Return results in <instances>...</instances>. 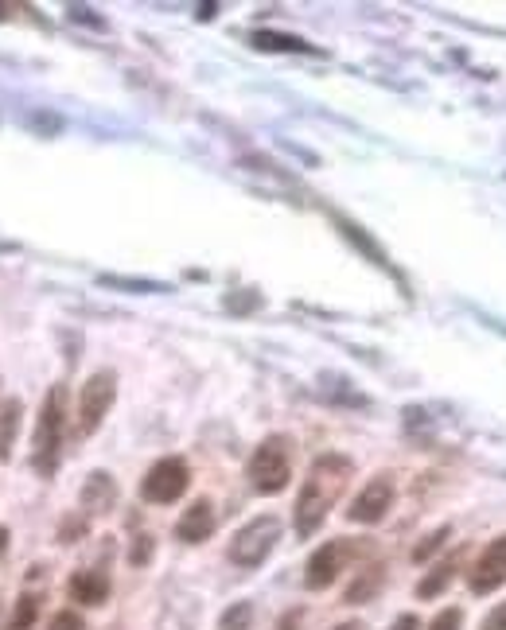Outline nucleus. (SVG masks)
<instances>
[{"label":"nucleus","mask_w":506,"mask_h":630,"mask_svg":"<svg viewBox=\"0 0 506 630\" xmlns=\"http://www.w3.org/2000/svg\"><path fill=\"white\" fill-rule=\"evenodd\" d=\"M351 459L347 455H320L304 479V487L296 494V533L312 537L324 525L327 510L339 502V494L351 483Z\"/></svg>","instance_id":"f257e3e1"},{"label":"nucleus","mask_w":506,"mask_h":630,"mask_svg":"<svg viewBox=\"0 0 506 630\" xmlns=\"http://www.w3.org/2000/svg\"><path fill=\"white\" fill-rule=\"evenodd\" d=\"M63 432H67V389L51 385L43 397V409L36 420V440H32V467L39 475H55L59 452H63Z\"/></svg>","instance_id":"f03ea898"},{"label":"nucleus","mask_w":506,"mask_h":630,"mask_svg":"<svg viewBox=\"0 0 506 630\" xmlns=\"http://www.w3.org/2000/svg\"><path fill=\"white\" fill-rule=\"evenodd\" d=\"M246 475H250V487L257 494H281V490L289 487L292 479V440L289 436H265L261 444H257V452L250 455V467H246Z\"/></svg>","instance_id":"7ed1b4c3"},{"label":"nucleus","mask_w":506,"mask_h":630,"mask_svg":"<svg viewBox=\"0 0 506 630\" xmlns=\"http://www.w3.org/2000/svg\"><path fill=\"white\" fill-rule=\"evenodd\" d=\"M277 541H281V518L261 514V518H253V522H246L234 533V541H230V560H234L238 568H261V564L269 560V553L277 549Z\"/></svg>","instance_id":"20e7f679"},{"label":"nucleus","mask_w":506,"mask_h":630,"mask_svg":"<svg viewBox=\"0 0 506 630\" xmlns=\"http://www.w3.org/2000/svg\"><path fill=\"white\" fill-rule=\"evenodd\" d=\"M117 397V374L113 370H98L90 374L82 393H78V436H94L102 428L106 413L113 409Z\"/></svg>","instance_id":"39448f33"},{"label":"nucleus","mask_w":506,"mask_h":630,"mask_svg":"<svg viewBox=\"0 0 506 630\" xmlns=\"http://www.w3.org/2000/svg\"><path fill=\"white\" fill-rule=\"evenodd\" d=\"M187 483H191L187 463H183L180 455H168V459H156L148 467V475L141 479V498L152 502V506H168V502H176L183 490H187Z\"/></svg>","instance_id":"423d86ee"},{"label":"nucleus","mask_w":506,"mask_h":630,"mask_svg":"<svg viewBox=\"0 0 506 630\" xmlns=\"http://www.w3.org/2000/svg\"><path fill=\"white\" fill-rule=\"evenodd\" d=\"M390 506H394V483H390L386 475H378V479H370V483L359 490V498L351 502L347 518L359 525H378L390 514Z\"/></svg>","instance_id":"0eeeda50"},{"label":"nucleus","mask_w":506,"mask_h":630,"mask_svg":"<svg viewBox=\"0 0 506 630\" xmlns=\"http://www.w3.org/2000/svg\"><path fill=\"white\" fill-rule=\"evenodd\" d=\"M503 584H506V533L495 537V541L479 553L475 568H471V592L491 595V592H499Z\"/></svg>","instance_id":"6e6552de"},{"label":"nucleus","mask_w":506,"mask_h":630,"mask_svg":"<svg viewBox=\"0 0 506 630\" xmlns=\"http://www.w3.org/2000/svg\"><path fill=\"white\" fill-rule=\"evenodd\" d=\"M347 541H327L320 545L312 557H308V568H304V588H312V592H324L335 584V576L343 572V560H347Z\"/></svg>","instance_id":"1a4fd4ad"},{"label":"nucleus","mask_w":506,"mask_h":630,"mask_svg":"<svg viewBox=\"0 0 506 630\" xmlns=\"http://www.w3.org/2000/svg\"><path fill=\"white\" fill-rule=\"evenodd\" d=\"M211 533H215V506H211V498H199V502H191L180 514L176 537H180L183 545H199V541H207Z\"/></svg>","instance_id":"9d476101"},{"label":"nucleus","mask_w":506,"mask_h":630,"mask_svg":"<svg viewBox=\"0 0 506 630\" xmlns=\"http://www.w3.org/2000/svg\"><path fill=\"white\" fill-rule=\"evenodd\" d=\"M74 603H86V607H102L109 599V580L106 572H74L71 584H67Z\"/></svg>","instance_id":"9b49d317"},{"label":"nucleus","mask_w":506,"mask_h":630,"mask_svg":"<svg viewBox=\"0 0 506 630\" xmlns=\"http://www.w3.org/2000/svg\"><path fill=\"white\" fill-rule=\"evenodd\" d=\"M20 417H24V401L20 397H4L0 401V463L12 459V444L20 436Z\"/></svg>","instance_id":"f8f14e48"},{"label":"nucleus","mask_w":506,"mask_h":630,"mask_svg":"<svg viewBox=\"0 0 506 630\" xmlns=\"http://www.w3.org/2000/svg\"><path fill=\"white\" fill-rule=\"evenodd\" d=\"M113 502H117V483L109 479L106 471H94V475L86 479V487H82V506H86L90 514H106Z\"/></svg>","instance_id":"ddd939ff"},{"label":"nucleus","mask_w":506,"mask_h":630,"mask_svg":"<svg viewBox=\"0 0 506 630\" xmlns=\"http://www.w3.org/2000/svg\"><path fill=\"white\" fill-rule=\"evenodd\" d=\"M253 47H261V51H304V55H316V47H308L304 39L281 32H257L253 35Z\"/></svg>","instance_id":"4468645a"},{"label":"nucleus","mask_w":506,"mask_h":630,"mask_svg":"<svg viewBox=\"0 0 506 630\" xmlns=\"http://www.w3.org/2000/svg\"><path fill=\"white\" fill-rule=\"evenodd\" d=\"M452 572H456V560H444V564H436L433 572H429V576L417 584V595H421V599H436V595L448 588Z\"/></svg>","instance_id":"2eb2a0df"},{"label":"nucleus","mask_w":506,"mask_h":630,"mask_svg":"<svg viewBox=\"0 0 506 630\" xmlns=\"http://www.w3.org/2000/svg\"><path fill=\"white\" fill-rule=\"evenodd\" d=\"M382 588V568H366L359 580L347 588V603H366V599H374Z\"/></svg>","instance_id":"dca6fc26"},{"label":"nucleus","mask_w":506,"mask_h":630,"mask_svg":"<svg viewBox=\"0 0 506 630\" xmlns=\"http://www.w3.org/2000/svg\"><path fill=\"white\" fill-rule=\"evenodd\" d=\"M36 595H20V603H16V615H12V623H8V630H28L32 623H36Z\"/></svg>","instance_id":"f3484780"},{"label":"nucleus","mask_w":506,"mask_h":630,"mask_svg":"<svg viewBox=\"0 0 506 630\" xmlns=\"http://www.w3.org/2000/svg\"><path fill=\"white\" fill-rule=\"evenodd\" d=\"M250 623H253V607H250V603H234V607L222 615L218 630H250Z\"/></svg>","instance_id":"a211bd4d"},{"label":"nucleus","mask_w":506,"mask_h":630,"mask_svg":"<svg viewBox=\"0 0 506 630\" xmlns=\"http://www.w3.org/2000/svg\"><path fill=\"white\" fill-rule=\"evenodd\" d=\"M448 537H452V529H448V525L433 529V533H429V537H425V541H421V545L413 549V560H417V564H421V560H429L436 549H444V541H448Z\"/></svg>","instance_id":"6ab92c4d"},{"label":"nucleus","mask_w":506,"mask_h":630,"mask_svg":"<svg viewBox=\"0 0 506 630\" xmlns=\"http://www.w3.org/2000/svg\"><path fill=\"white\" fill-rule=\"evenodd\" d=\"M460 623H464V615H460L456 607H444V611H440V615H436L425 630H460Z\"/></svg>","instance_id":"aec40b11"},{"label":"nucleus","mask_w":506,"mask_h":630,"mask_svg":"<svg viewBox=\"0 0 506 630\" xmlns=\"http://www.w3.org/2000/svg\"><path fill=\"white\" fill-rule=\"evenodd\" d=\"M148 557H152V537H137V541H133V549H129V560H133V564H148Z\"/></svg>","instance_id":"412c9836"},{"label":"nucleus","mask_w":506,"mask_h":630,"mask_svg":"<svg viewBox=\"0 0 506 630\" xmlns=\"http://www.w3.org/2000/svg\"><path fill=\"white\" fill-rule=\"evenodd\" d=\"M51 630H82V619H78L74 611H59V615L51 619Z\"/></svg>","instance_id":"4be33fe9"},{"label":"nucleus","mask_w":506,"mask_h":630,"mask_svg":"<svg viewBox=\"0 0 506 630\" xmlns=\"http://www.w3.org/2000/svg\"><path fill=\"white\" fill-rule=\"evenodd\" d=\"M479 630H506V603H499L495 611H487V619H483Z\"/></svg>","instance_id":"5701e85b"},{"label":"nucleus","mask_w":506,"mask_h":630,"mask_svg":"<svg viewBox=\"0 0 506 630\" xmlns=\"http://www.w3.org/2000/svg\"><path fill=\"white\" fill-rule=\"evenodd\" d=\"M390 630H417V619H413V615H398V623Z\"/></svg>","instance_id":"b1692460"},{"label":"nucleus","mask_w":506,"mask_h":630,"mask_svg":"<svg viewBox=\"0 0 506 630\" xmlns=\"http://www.w3.org/2000/svg\"><path fill=\"white\" fill-rule=\"evenodd\" d=\"M296 623H300V611H289V615L281 619V627L277 630H296Z\"/></svg>","instance_id":"393cba45"},{"label":"nucleus","mask_w":506,"mask_h":630,"mask_svg":"<svg viewBox=\"0 0 506 630\" xmlns=\"http://www.w3.org/2000/svg\"><path fill=\"white\" fill-rule=\"evenodd\" d=\"M4 549H8V529L0 525V557H4Z\"/></svg>","instance_id":"a878e982"},{"label":"nucleus","mask_w":506,"mask_h":630,"mask_svg":"<svg viewBox=\"0 0 506 630\" xmlns=\"http://www.w3.org/2000/svg\"><path fill=\"white\" fill-rule=\"evenodd\" d=\"M335 630H366V627H362V623H339Z\"/></svg>","instance_id":"bb28decb"},{"label":"nucleus","mask_w":506,"mask_h":630,"mask_svg":"<svg viewBox=\"0 0 506 630\" xmlns=\"http://www.w3.org/2000/svg\"><path fill=\"white\" fill-rule=\"evenodd\" d=\"M0 16H4V8H0Z\"/></svg>","instance_id":"cd10ccee"}]
</instances>
